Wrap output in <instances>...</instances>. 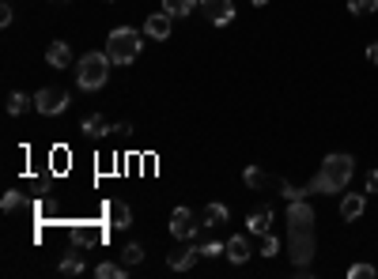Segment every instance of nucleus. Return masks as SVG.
<instances>
[{"instance_id": "1", "label": "nucleus", "mask_w": 378, "mask_h": 279, "mask_svg": "<svg viewBox=\"0 0 378 279\" xmlns=\"http://www.w3.org/2000/svg\"><path fill=\"white\" fill-rule=\"evenodd\" d=\"M356 174V159L352 155H326V163H321V170L314 174V181L307 185V193H340L348 181H352Z\"/></svg>"}, {"instance_id": "2", "label": "nucleus", "mask_w": 378, "mask_h": 279, "mask_svg": "<svg viewBox=\"0 0 378 279\" xmlns=\"http://www.w3.org/2000/svg\"><path fill=\"white\" fill-rule=\"evenodd\" d=\"M140 50H144L140 31H133V27H117V31H110L106 57L114 61V64H133L136 57H140Z\"/></svg>"}, {"instance_id": "3", "label": "nucleus", "mask_w": 378, "mask_h": 279, "mask_svg": "<svg viewBox=\"0 0 378 279\" xmlns=\"http://www.w3.org/2000/svg\"><path fill=\"white\" fill-rule=\"evenodd\" d=\"M110 64H114V61H110L106 53H84L80 64H76V68H80L76 72V83L84 91H99L106 83V76H110Z\"/></svg>"}, {"instance_id": "4", "label": "nucleus", "mask_w": 378, "mask_h": 279, "mask_svg": "<svg viewBox=\"0 0 378 279\" xmlns=\"http://www.w3.org/2000/svg\"><path fill=\"white\" fill-rule=\"evenodd\" d=\"M34 110L45 114V117L64 114V110H68V91H64V87H42L38 95H34Z\"/></svg>"}, {"instance_id": "5", "label": "nucleus", "mask_w": 378, "mask_h": 279, "mask_svg": "<svg viewBox=\"0 0 378 279\" xmlns=\"http://www.w3.org/2000/svg\"><path fill=\"white\" fill-rule=\"evenodd\" d=\"M291 260L295 268H310V260H314V230H291Z\"/></svg>"}, {"instance_id": "6", "label": "nucleus", "mask_w": 378, "mask_h": 279, "mask_svg": "<svg viewBox=\"0 0 378 279\" xmlns=\"http://www.w3.org/2000/svg\"><path fill=\"white\" fill-rule=\"evenodd\" d=\"M197 227H201V223H197V216H193L189 208H174V211H170V234H174V238L189 241L193 234H197Z\"/></svg>"}, {"instance_id": "7", "label": "nucleus", "mask_w": 378, "mask_h": 279, "mask_svg": "<svg viewBox=\"0 0 378 279\" xmlns=\"http://www.w3.org/2000/svg\"><path fill=\"white\" fill-rule=\"evenodd\" d=\"M288 230H314V208L307 200H288Z\"/></svg>"}, {"instance_id": "8", "label": "nucleus", "mask_w": 378, "mask_h": 279, "mask_svg": "<svg viewBox=\"0 0 378 279\" xmlns=\"http://www.w3.org/2000/svg\"><path fill=\"white\" fill-rule=\"evenodd\" d=\"M201 8H205V20L216 27H227L235 20V0H201Z\"/></svg>"}, {"instance_id": "9", "label": "nucleus", "mask_w": 378, "mask_h": 279, "mask_svg": "<svg viewBox=\"0 0 378 279\" xmlns=\"http://www.w3.org/2000/svg\"><path fill=\"white\" fill-rule=\"evenodd\" d=\"M170 20H174L170 12L147 15V20H144V34H147V38H155V42H167L170 38Z\"/></svg>"}, {"instance_id": "10", "label": "nucleus", "mask_w": 378, "mask_h": 279, "mask_svg": "<svg viewBox=\"0 0 378 279\" xmlns=\"http://www.w3.org/2000/svg\"><path fill=\"white\" fill-rule=\"evenodd\" d=\"M363 211H367V197H363V193H348V197L340 200V219H344V223H356Z\"/></svg>"}, {"instance_id": "11", "label": "nucleus", "mask_w": 378, "mask_h": 279, "mask_svg": "<svg viewBox=\"0 0 378 279\" xmlns=\"http://www.w3.org/2000/svg\"><path fill=\"white\" fill-rule=\"evenodd\" d=\"M197 257H201V249L197 246H186V249H174V253L167 257V264L174 268V272H189V268L197 264Z\"/></svg>"}, {"instance_id": "12", "label": "nucleus", "mask_w": 378, "mask_h": 279, "mask_svg": "<svg viewBox=\"0 0 378 279\" xmlns=\"http://www.w3.org/2000/svg\"><path fill=\"white\" fill-rule=\"evenodd\" d=\"M106 219H110V227H114V230H125L129 223H133V211H129L125 200H110L106 204Z\"/></svg>"}, {"instance_id": "13", "label": "nucleus", "mask_w": 378, "mask_h": 279, "mask_svg": "<svg viewBox=\"0 0 378 279\" xmlns=\"http://www.w3.org/2000/svg\"><path fill=\"white\" fill-rule=\"evenodd\" d=\"M224 246H227V260H231V264H246V260H250V241H246L242 234H235V238H227L224 241Z\"/></svg>"}, {"instance_id": "14", "label": "nucleus", "mask_w": 378, "mask_h": 279, "mask_svg": "<svg viewBox=\"0 0 378 279\" xmlns=\"http://www.w3.org/2000/svg\"><path fill=\"white\" fill-rule=\"evenodd\" d=\"M45 64H50V68H68V64H72L68 42H53L50 50H45Z\"/></svg>"}, {"instance_id": "15", "label": "nucleus", "mask_w": 378, "mask_h": 279, "mask_svg": "<svg viewBox=\"0 0 378 279\" xmlns=\"http://www.w3.org/2000/svg\"><path fill=\"white\" fill-rule=\"evenodd\" d=\"M80 133H87V136H110V133H114V125H110L103 114H91V117L80 121Z\"/></svg>"}, {"instance_id": "16", "label": "nucleus", "mask_w": 378, "mask_h": 279, "mask_svg": "<svg viewBox=\"0 0 378 279\" xmlns=\"http://www.w3.org/2000/svg\"><path fill=\"white\" fill-rule=\"evenodd\" d=\"M61 276H84V253H80V246H72L68 257L61 260Z\"/></svg>"}, {"instance_id": "17", "label": "nucleus", "mask_w": 378, "mask_h": 279, "mask_svg": "<svg viewBox=\"0 0 378 279\" xmlns=\"http://www.w3.org/2000/svg\"><path fill=\"white\" fill-rule=\"evenodd\" d=\"M246 227H250V234H269V227H272V211H269V208H265V211H250Z\"/></svg>"}, {"instance_id": "18", "label": "nucleus", "mask_w": 378, "mask_h": 279, "mask_svg": "<svg viewBox=\"0 0 378 279\" xmlns=\"http://www.w3.org/2000/svg\"><path fill=\"white\" fill-rule=\"evenodd\" d=\"M34 106V98H27L23 91H12V95H8V114L12 117H20V114H27V110Z\"/></svg>"}, {"instance_id": "19", "label": "nucleus", "mask_w": 378, "mask_h": 279, "mask_svg": "<svg viewBox=\"0 0 378 279\" xmlns=\"http://www.w3.org/2000/svg\"><path fill=\"white\" fill-rule=\"evenodd\" d=\"M242 181L250 185V189H265L269 185V174L261 170V166H246V174H242Z\"/></svg>"}, {"instance_id": "20", "label": "nucleus", "mask_w": 378, "mask_h": 279, "mask_svg": "<svg viewBox=\"0 0 378 279\" xmlns=\"http://www.w3.org/2000/svg\"><path fill=\"white\" fill-rule=\"evenodd\" d=\"M95 276L99 279H125V268L114 264V260H103V264H95Z\"/></svg>"}, {"instance_id": "21", "label": "nucleus", "mask_w": 378, "mask_h": 279, "mask_svg": "<svg viewBox=\"0 0 378 279\" xmlns=\"http://www.w3.org/2000/svg\"><path fill=\"white\" fill-rule=\"evenodd\" d=\"M193 8H197V0H163V12L170 15H189Z\"/></svg>"}, {"instance_id": "22", "label": "nucleus", "mask_w": 378, "mask_h": 279, "mask_svg": "<svg viewBox=\"0 0 378 279\" xmlns=\"http://www.w3.org/2000/svg\"><path fill=\"white\" fill-rule=\"evenodd\" d=\"M219 223H227V208L224 204H208L205 208V227H219Z\"/></svg>"}, {"instance_id": "23", "label": "nucleus", "mask_w": 378, "mask_h": 279, "mask_svg": "<svg viewBox=\"0 0 378 279\" xmlns=\"http://www.w3.org/2000/svg\"><path fill=\"white\" fill-rule=\"evenodd\" d=\"M122 260H125V264H140V260H144V246H140V241H129V246L122 249Z\"/></svg>"}, {"instance_id": "24", "label": "nucleus", "mask_w": 378, "mask_h": 279, "mask_svg": "<svg viewBox=\"0 0 378 279\" xmlns=\"http://www.w3.org/2000/svg\"><path fill=\"white\" fill-rule=\"evenodd\" d=\"M348 12L352 15H371V12H378V0H348Z\"/></svg>"}, {"instance_id": "25", "label": "nucleus", "mask_w": 378, "mask_h": 279, "mask_svg": "<svg viewBox=\"0 0 378 279\" xmlns=\"http://www.w3.org/2000/svg\"><path fill=\"white\" fill-rule=\"evenodd\" d=\"M280 197H284V200H307L310 193H307V189H295V185L284 181V185H280Z\"/></svg>"}, {"instance_id": "26", "label": "nucleus", "mask_w": 378, "mask_h": 279, "mask_svg": "<svg viewBox=\"0 0 378 279\" xmlns=\"http://www.w3.org/2000/svg\"><path fill=\"white\" fill-rule=\"evenodd\" d=\"M378 272H375V268L371 264H352V268H348V279H375Z\"/></svg>"}, {"instance_id": "27", "label": "nucleus", "mask_w": 378, "mask_h": 279, "mask_svg": "<svg viewBox=\"0 0 378 279\" xmlns=\"http://www.w3.org/2000/svg\"><path fill=\"white\" fill-rule=\"evenodd\" d=\"M224 253H227L224 241H205V246H201V257H224Z\"/></svg>"}, {"instance_id": "28", "label": "nucleus", "mask_w": 378, "mask_h": 279, "mask_svg": "<svg viewBox=\"0 0 378 279\" xmlns=\"http://www.w3.org/2000/svg\"><path fill=\"white\" fill-rule=\"evenodd\" d=\"M20 204H23V193H4V200H0V208H4V211H15V208H20Z\"/></svg>"}, {"instance_id": "29", "label": "nucleus", "mask_w": 378, "mask_h": 279, "mask_svg": "<svg viewBox=\"0 0 378 279\" xmlns=\"http://www.w3.org/2000/svg\"><path fill=\"white\" fill-rule=\"evenodd\" d=\"M276 249H280V241L272 234H261V257H276Z\"/></svg>"}, {"instance_id": "30", "label": "nucleus", "mask_w": 378, "mask_h": 279, "mask_svg": "<svg viewBox=\"0 0 378 279\" xmlns=\"http://www.w3.org/2000/svg\"><path fill=\"white\" fill-rule=\"evenodd\" d=\"M129 133H133V125H129V121H117V125H114V136H129Z\"/></svg>"}, {"instance_id": "31", "label": "nucleus", "mask_w": 378, "mask_h": 279, "mask_svg": "<svg viewBox=\"0 0 378 279\" xmlns=\"http://www.w3.org/2000/svg\"><path fill=\"white\" fill-rule=\"evenodd\" d=\"M367 193H378V170L367 174Z\"/></svg>"}, {"instance_id": "32", "label": "nucleus", "mask_w": 378, "mask_h": 279, "mask_svg": "<svg viewBox=\"0 0 378 279\" xmlns=\"http://www.w3.org/2000/svg\"><path fill=\"white\" fill-rule=\"evenodd\" d=\"M12 15H15V12H12V4H4V8H0V23H4V27L12 23Z\"/></svg>"}, {"instance_id": "33", "label": "nucleus", "mask_w": 378, "mask_h": 279, "mask_svg": "<svg viewBox=\"0 0 378 279\" xmlns=\"http://www.w3.org/2000/svg\"><path fill=\"white\" fill-rule=\"evenodd\" d=\"M367 61H371V64H378V38L371 42V50H367Z\"/></svg>"}, {"instance_id": "34", "label": "nucleus", "mask_w": 378, "mask_h": 279, "mask_svg": "<svg viewBox=\"0 0 378 279\" xmlns=\"http://www.w3.org/2000/svg\"><path fill=\"white\" fill-rule=\"evenodd\" d=\"M50 4H72V0H50Z\"/></svg>"}, {"instance_id": "35", "label": "nucleus", "mask_w": 378, "mask_h": 279, "mask_svg": "<svg viewBox=\"0 0 378 279\" xmlns=\"http://www.w3.org/2000/svg\"><path fill=\"white\" fill-rule=\"evenodd\" d=\"M254 4H257V8H265V4H269V0H254Z\"/></svg>"}]
</instances>
